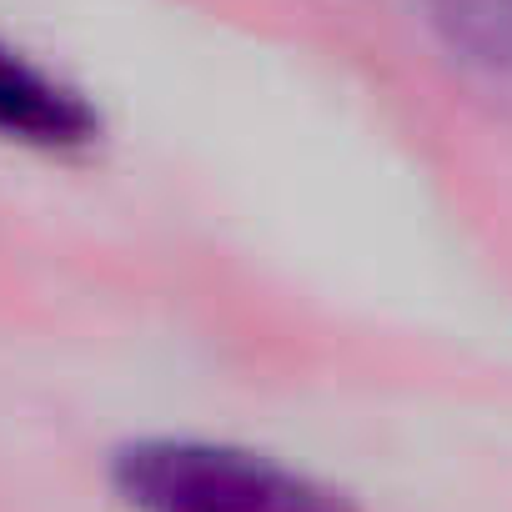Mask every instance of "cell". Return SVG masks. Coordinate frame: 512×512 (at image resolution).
I'll return each instance as SVG.
<instances>
[{"label":"cell","mask_w":512,"mask_h":512,"mask_svg":"<svg viewBox=\"0 0 512 512\" xmlns=\"http://www.w3.org/2000/svg\"><path fill=\"white\" fill-rule=\"evenodd\" d=\"M131 512H357L352 497L292 462L201 437H141L111 457Z\"/></svg>","instance_id":"1"},{"label":"cell","mask_w":512,"mask_h":512,"mask_svg":"<svg viewBox=\"0 0 512 512\" xmlns=\"http://www.w3.org/2000/svg\"><path fill=\"white\" fill-rule=\"evenodd\" d=\"M101 131L91 101L0 41V136L36 151H81Z\"/></svg>","instance_id":"2"}]
</instances>
